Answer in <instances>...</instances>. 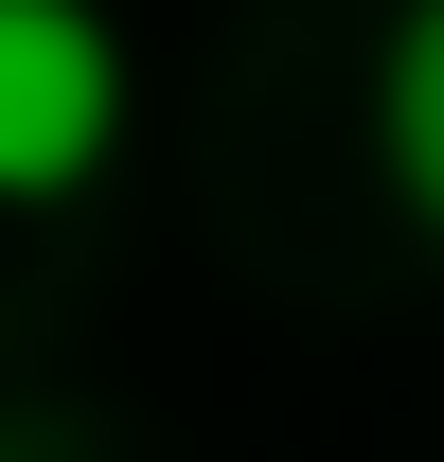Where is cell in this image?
Returning <instances> with one entry per match:
<instances>
[{
    "label": "cell",
    "mask_w": 444,
    "mask_h": 462,
    "mask_svg": "<svg viewBox=\"0 0 444 462\" xmlns=\"http://www.w3.org/2000/svg\"><path fill=\"white\" fill-rule=\"evenodd\" d=\"M125 143V36L89 0H0V214L89 196Z\"/></svg>",
    "instance_id": "6da1fadb"
},
{
    "label": "cell",
    "mask_w": 444,
    "mask_h": 462,
    "mask_svg": "<svg viewBox=\"0 0 444 462\" xmlns=\"http://www.w3.org/2000/svg\"><path fill=\"white\" fill-rule=\"evenodd\" d=\"M374 161H391V196L444 231V0H409L391 54H374Z\"/></svg>",
    "instance_id": "7a4b0ae2"
}]
</instances>
